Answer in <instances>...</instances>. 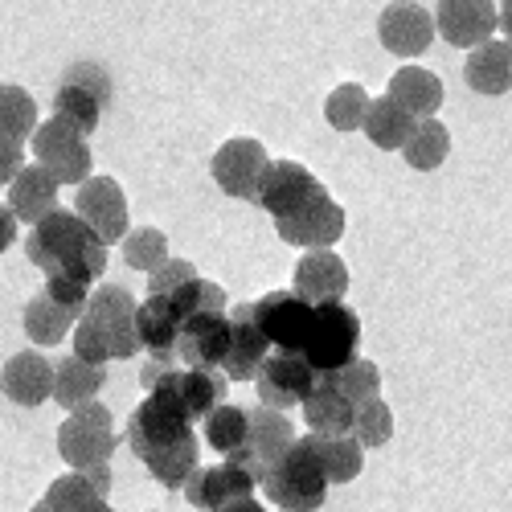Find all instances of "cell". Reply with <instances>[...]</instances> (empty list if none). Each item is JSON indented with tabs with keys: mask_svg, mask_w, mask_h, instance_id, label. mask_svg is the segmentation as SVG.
Listing matches in <instances>:
<instances>
[{
	"mask_svg": "<svg viewBox=\"0 0 512 512\" xmlns=\"http://www.w3.org/2000/svg\"><path fill=\"white\" fill-rule=\"evenodd\" d=\"M127 447H132L144 459L148 472L173 492H181L185 480L197 472L201 443L193 435V422L185 418L173 386H168V377L156 390H148V398L136 406L132 418H127Z\"/></svg>",
	"mask_w": 512,
	"mask_h": 512,
	"instance_id": "obj_1",
	"label": "cell"
},
{
	"mask_svg": "<svg viewBox=\"0 0 512 512\" xmlns=\"http://www.w3.org/2000/svg\"><path fill=\"white\" fill-rule=\"evenodd\" d=\"M25 254L29 263L50 275L74 279V283H95L107 271V246L99 242V234L70 209H54L46 213L25 238Z\"/></svg>",
	"mask_w": 512,
	"mask_h": 512,
	"instance_id": "obj_2",
	"label": "cell"
},
{
	"mask_svg": "<svg viewBox=\"0 0 512 512\" xmlns=\"http://www.w3.org/2000/svg\"><path fill=\"white\" fill-rule=\"evenodd\" d=\"M140 340H136V300L132 291L119 283H103L87 295V308L74 320V357L87 365H107L136 357Z\"/></svg>",
	"mask_w": 512,
	"mask_h": 512,
	"instance_id": "obj_3",
	"label": "cell"
},
{
	"mask_svg": "<svg viewBox=\"0 0 512 512\" xmlns=\"http://www.w3.org/2000/svg\"><path fill=\"white\" fill-rule=\"evenodd\" d=\"M263 492L275 508L283 512H316L324 508V496H328V476L320 459L312 455L308 439H295L267 472H263Z\"/></svg>",
	"mask_w": 512,
	"mask_h": 512,
	"instance_id": "obj_4",
	"label": "cell"
},
{
	"mask_svg": "<svg viewBox=\"0 0 512 512\" xmlns=\"http://www.w3.org/2000/svg\"><path fill=\"white\" fill-rule=\"evenodd\" d=\"M361 349V320L349 304H316L312 308V328L304 340V361L308 369L320 373H336L345 369L349 361H357Z\"/></svg>",
	"mask_w": 512,
	"mask_h": 512,
	"instance_id": "obj_5",
	"label": "cell"
},
{
	"mask_svg": "<svg viewBox=\"0 0 512 512\" xmlns=\"http://www.w3.org/2000/svg\"><path fill=\"white\" fill-rule=\"evenodd\" d=\"M115 443H119L115 422H111V410L103 402H82L58 426V451L74 472H87V467L107 463L115 455Z\"/></svg>",
	"mask_w": 512,
	"mask_h": 512,
	"instance_id": "obj_6",
	"label": "cell"
},
{
	"mask_svg": "<svg viewBox=\"0 0 512 512\" xmlns=\"http://www.w3.org/2000/svg\"><path fill=\"white\" fill-rule=\"evenodd\" d=\"M33 156L58 185H82L91 177V144L62 119H46L33 127Z\"/></svg>",
	"mask_w": 512,
	"mask_h": 512,
	"instance_id": "obj_7",
	"label": "cell"
},
{
	"mask_svg": "<svg viewBox=\"0 0 512 512\" xmlns=\"http://www.w3.org/2000/svg\"><path fill=\"white\" fill-rule=\"evenodd\" d=\"M275 234H279L287 246L328 250L332 242H340V234H345V209H340V205L332 201V193L320 185L300 209L275 222Z\"/></svg>",
	"mask_w": 512,
	"mask_h": 512,
	"instance_id": "obj_8",
	"label": "cell"
},
{
	"mask_svg": "<svg viewBox=\"0 0 512 512\" xmlns=\"http://www.w3.org/2000/svg\"><path fill=\"white\" fill-rule=\"evenodd\" d=\"M291 443H295L291 418L279 414V410L259 406V410H246V443H242V451H234L226 463L242 467V472H250L254 480H263V472H267V467H271Z\"/></svg>",
	"mask_w": 512,
	"mask_h": 512,
	"instance_id": "obj_9",
	"label": "cell"
},
{
	"mask_svg": "<svg viewBox=\"0 0 512 512\" xmlns=\"http://www.w3.org/2000/svg\"><path fill=\"white\" fill-rule=\"evenodd\" d=\"M254 320H259V332L267 336V345L275 353H304V340L312 328V304H304L300 295L291 291H271L263 300H254Z\"/></svg>",
	"mask_w": 512,
	"mask_h": 512,
	"instance_id": "obj_10",
	"label": "cell"
},
{
	"mask_svg": "<svg viewBox=\"0 0 512 512\" xmlns=\"http://www.w3.org/2000/svg\"><path fill=\"white\" fill-rule=\"evenodd\" d=\"M267 164H271V156H267V148L259 140L238 136V140H226L218 152H213L209 173H213V181L222 185V193H230L238 201H254Z\"/></svg>",
	"mask_w": 512,
	"mask_h": 512,
	"instance_id": "obj_11",
	"label": "cell"
},
{
	"mask_svg": "<svg viewBox=\"0 0 512 512\" xmlns=\"http://www.w3.org/2000/svg\"><path fill=\"white\" fill-rule=\"evenodd\" d=\"M254 386H259V402L267 410L287 414L291 406H300L312 394L316 373L295 353H267V361L259 365V373H254Z\"/></svg>",
	"mask_w": 512,
	"mask_h": 512,
	"instance_id": "obj_12",
	"label": "cell"
},
{
	"mask_svg": "<svg viewBox=\"0 0 512 512\" xmlns=\"http://www.w3.org/2000/svg\"><path fill=\"white\" fill-rule=\"evenodd\" d=\"M74 213L99 234L103 246L123 242V234H127V197L111 177H87L82 181L78 197H74Z\"/></svg>",
	"mask_w": 512,
	"mask_h": 512,
	"instance_id": "obj_13",
	"label": "cell"
},
{
	"mask_svg": "<svg viewBox=\"0 0 512 512\" xmlns=\"http://www.w3.org/2000/svg\"><path fill=\"white\" fill-rule=\"evenodd\" d=\"M377 37H381V46H386L390 54L418 58V54L431 50L435 21L418 5V0H390V5L381 9V17H377Z\"/></svg>",
	"mask_w": 512,
	"mask_h": 512,
	"instance_id": "obj_14",
	"label": "cell"
},
{
	"mask_svg": "<svg viewBox=\"0 0 512 512\" xmlns=\"http://www.w3.org/2000/svg\"><path fill=\"white\" fill-rule=\"evenodd\" d=\"M226 353H230V320H226V312L193 316V320L181 324V332H177V365L222 373Z\"/></svg>",
	"mask_w": 512,
	"mask_h": 512,
	"instance_id": "obj_15",
	"label": "cell"
},
{
	"mask_svg": "<svg viewBox=\"0 0 512 512\" xmlns=\"http://www.w3.org/2000/svg\"><path fill=\"white\" fill-rule=\"evenodd\" d=\"M320 189V181L308 173V164L300 160H271L263 168V181H259V193H254V205H263L271 218H287V213L300 209L312 193Z\"/></svg>",
	"mask_w": 512,
	"mask_h": 512,
	"instance_id": "obj_16",
	"label": "cell"
},
{
	"mask_svg": "<svg viewBox=\"0 0 512 512\" xmlns=\"http://www.w3.org/2000/svg\"><path fill=\"white\" fill-rule=\"evenodd\" d=\"M431 21L435 33L451 41L455 50H476L496 29V5L492 0H439Z\"/></svg>",
	"mask_w": 512,
	"mask_h": 512,
	"instance_id": "obj_17",
	"label": "cell"
},
{
	"mask_svg": "<svg viewBox=\"0 0 512 512\" xmlns=\"http://www.w3.org/2000/svg\"><path fill=\"white\" fill-rule=\"evenodd\" d=\"M349 291V267L340 254L332 250H308L300 263H295V283L291 295H300L304 304H340Z\"/></svg>",
	"mask_w": 512,
	"mask_h": 512,
	"instance_id": "obj_18",
	"label": "cell"
},
{
	"mask_svg": "<svg viewBox=\"0 0 512 512\" xmlns=\"http://www.w3.org/2000/svg\"><path fill=\"white\" fill-rule=\"evenodd\" d=\"M230 353L222 361V377L226 381H254L259 365L267 361L271 345L259 332V320H254V304H238L230 308Z\"/></svg>",
	"mask_w": 512,
	"mask_h": 512,
	"instance_id": "obj_19",
	"label": "cell"
},
{
	"mask_svg": "<svg viewBox=\"0 0 512 512\" xmlns=\"http://www.w3.org/2000/svg\"><path fill=\"white\" fill-rule=\"evenodd\" d=\"M254 480L250 472H242V467H234V463H218V467H197V472L185 480V496H189V504L193 508H201V512H218L222 504H234V500H242V496H254Z\"/></svg>",
	"mask_w": 512,
	"mask_h": 512,
	"instance_id": "obj_20",
	"label": "cell"
},
{
	"mask_svg": "<svg viewBox=\"0 0 512 512\" xmlns=\"http://www.w3.org/2000/svg\"><path fill=\"white\" fill-rule=\"evenodd\" d=\"M177 332H181V320L173 304H168V295H148L144 304H136V340L140 349H148L152 361L177 365Z\"/></svg>",
	"mask_w": 512,
	"mask_h": 512,
	"instance_id": "obj_21",
	"label": "cell"
},
{
	"mask_svg": "<svg viewBox=\"0 0 512 512\" xmlns=\"http://www.w3.org/2000/svg\"><path fill=\"white\" fill-rule=\"evenodd\" d=\"M0 390L17 406H41L54 394V365L41 353H17L0 369Z\"/></svg>",
	"mask_w": 512,
	"mask_h": 512,
	"instance_id": "obj_22",
	"label": "cell"
},
{
	"mask_svg": "<svg viewBox=\"0 0 512 512\" xmlns=\"http://www.w3.org/2000/svg\"><path fill=\"white\" fill-rule=\"evenodd\" d=\"M54 209H58V181L41 164H21V173L9 181V213L17 222L37 226Z\"/></svg>",
	"mask_w": 512,
	"mask_h": 512,
	"instance_id": "obj_23",
	"label": "cell"
},
{
	"mask_svg": "<svg viewBox=\"0 0 512 512\" xmlns=\"http://www.w3.org/2000/svg\"><path fill=\"white\" fill-rule=\"evenodd\" d=\"M168 386H173L181 410L189 422L205 418L209 410H218L230 394V381L222 373H205V369H173L168 373Z\"/></svg>",
	"mask_w": 512,
	"mask_h": 512,
	"instance_id": "obj_24",
	"label": "cell"
},
{
	"mask_svg": "<svg viewBox=\"0 0 512 512\" xmlns=\"http://www.w3.org/2000/svg\"><path fill=\"white\" fill-rule=\"evenodd\" d=\"M406 115L414 119H435V111L443 107V82L435 70H422V66H402L390 78V91H386Z\"/></svg>",
	"mask_w": 512,
	"mask_h": 512,
	"instance_id": "obj_25",
	"label": "cell"
},
{
	"mask_svg": "<svg viewBox=\"0 0 512 512\" xmlns=\"http://www.w3.org/2000/svg\"><path fill=\"white\" fill-rule=\"evenodd\" d=\"M467 74V87L476 95H504L512 87V50L508 41H484V46L472 50L463 66Z\"/></svg>",
	"mask_w": 512,
	"mask_h": 512,
	"instance_id": "obj_26",
	"label": "cell"
},
{
	"mask_svg": "<svg viewBox=\"0 0 512 512\" xmlns=\"http://www.w3.org/2000/svg\"><path fill=\"white\" fill-rule=\"evenodd\" d=\"M107 386V369H99V365H87V361H78L74 353L70 357H62L58 365H54V402L62 406V410H78L82 402H95V394Z\"/></svg>",
	"mask_w": 512,
	"mask_h": 512,
	"instance_id": "obj_27",
	"label": "cell"
},
{
	"mask_svg": "<svg viewBox=\"0 0 512 512\" xmlns=\"http://www.w3.org/2000/svg\"><path fill=\"white\" fill-rule=\"evenodd\" d=\"M312 455L320 459L328 484H353L365 467V447L353 435H304Z\"/></svg>",
	"mask_w": 512,
	"mask_h": 512,
	"instance_id": "obj_28",
	"label": "cell"
},
{
	"mask_svg": "<svg viewBox=\"0 0 512 512\" xmlns=\"http://www.w3.org/2000/svg\"><path fill=\"white\" fill-rule=\"evenodd\" d=\"M414 115H406L390 95H381V99H369L365 107V119H361V132L369 136L373 148L381 152H398L406 144V136L414 132Z\"/></svg>",
	"mask_w": 512,
	"mask_h": 512,
	"instance_id": "obj_29",
	"label": "cell"
},
{
	"mask_svg": "<svg viewBox=\"0 0 512 512\" xmlns=\"http://www.w3.org/2000/svg\"><path fill=\"white\" fill-rule=\"evenodd\" d=\"M304 406V422L312 426V435H349L353 431V406L332 390L328 377H316L312 394L300 402Z\"/></svg>",
	"mask_w": 512,
	"mask_h": 512,
	"instance_id": "obj_30",
	"label": "cell"
},
{
	"mask_svg": "<svg viewBox=\"0 0 512 512\" xmlns=\"http://www.w3.org/2000/svg\"><path fill=\"white\" fill-rule=\"evenodd\" d=\"M406 156L410 168H418V173H431V168H439L451 152V136H447V127L439 119H418L414 123V132L406 136V144L398 148Z\"/></svg>",
	"mask_w": 512,
	"mask_h": 512,
	"instance_id": "obj_31",
	"label": "cell"
},
{
	"mask_svg": "<svg viewBox=\"0 0 512 512\" xmlns=\"http://www.w3.org/2000/svg\"><path fill=\"white\" fill-rule=\"evenodd\" d=\"M74 312L58 308L46 291H37L33 300L25 304V336L33 340V345H58V340L74 328Z\"/></svg>",
	"mask_w": 512,
	"mask_h": 512,
	"instance_id": "obj_32",
	"label": "cell"
},
{
	"mask_svg": "<svg viewBox=\"0 0 512 512\" xmlns=\"http://www.w3.org/2000/svg\"><path fill=\"white\" fill-rule=\"evenodd\" d=\"M320 377H328L332 390L345 398L353 410L365 406V402H373V398H381V369L373 361H365V357L349 361L345 369H336V373H320Z\"/></svg>",
	"mask_w": 512,
	"mask_h": 512,
	"instance_id": "obj_33",
	"label": "cell"
},
{
	"mask_svg": "<svg viewBox=\"0 0 512 512\" xmlns=\"http://www.w3.org/2000/svg\"><path fill=\"white\" fill-rule=\"evenodd\" d=\"M201 422H205V443L218 451L222 459H230L234 451H242V443H246V410L242 406L222 402L218 410H209Z\"/></svg>",
	"mask_w": 512,
	"mask_h": 512,
	"instance_id": "obj_34",
	"label": "cell"
},
{
	"mask_svg": "<svg viewBox=\"0 0 512 512\" xmlns=\"http://www.w3.org/2000/svg\"><path fill=\"white\" fill-rule=\"evenodd\" d=\"M168 304H173L177 320H193V316H213V312H226V291L218 283H209V279H189L185 287L177 291H168Z\"/></svg>",
	"mask_w": 512,
	"mask_h": 512,
	"instance_id": "obj_35",
	"label": "cell"
},
{
	"mask_svg": "<svg viewBox=\"0 0 512 512\" xmlns=\"http://www.w3.org/2000/svg\"><path fill=\"white\" fill-rule=\"evenodd\" d=\"M54 119L70 123L78 136H91L99 127V119H103V107L87 91H78V87H70V82H62V87L54 91Z\"/></svg>",
	"mask_w": 512,
	"mask_h": 512,
	"instance_id": "obj_36",
	"label": "cell"
},
{
	"mask_svg": "<svg viewBox=\"0 0 512 512\" xmlns=\"http://www.w3.org/2000/svg\"><path fill=\"white\" fill-rule=\"evenodd\" d=\"M33 127H37V103L25 87H0V136H9V140H25L33 136Z\"/></svg>",
	"mask_w": 512,
	"mask_h": 512,
	"instance_id": "obj_37",
	"label": "cell"
},
{
	"mask_svg": "<svg viewBox=\"0 0 512 512\" xmlns=\"http://www.w3.org/2000/svg\"><path fill=\"white\" fill-rule=\"evenodd\" d=\"M123 263L132 267V271L152 275L160 263H168V238H164L160 230H152V226L127 230V234H123Z\"/></svg>",
	"mask_w": 512,
	"mask_h": 512,
	"instance_id": "obj_38",
	"label": "cell"
},
{
	"mask_svg": "<svg viewBox=\"0 0 512 512\" xmlns=\"http://www.w3.org/2000/svg\"><path fill=\"white\" fill-rule=\"evenodd\" d=\"M365 107H369V95L361 82H345V87H336L324 103V119L336 127V132H357L361 119H365Z\"/></svg>",
	"mask_w": 512,
	"mask_h": 512,
	"instance_id": "obj_39",
	"label": "cell"
},
{
	"mask_svg": "<svg viewBox=\"0 0 512 512\" xmlns=\"http://www.w3.org/2000/svg\"><path fill=\"white\" fill-rule=\"evenodd\" d=\"M349 435H353L361 447H386V443L394 439V414H390V406L381 402V398L357 406L353 431H349Z\"/></svg>",
	"mask_w": 512,
	"mask_h": 512,
	"instance_id": "obj_40",
	"label": "cell"
},
{
	"mask_svg": "<svg viewBox=\"0 0 512 512\" xmlns=\"http://www.w3.org/2000/svg\"><path fill=\"white\" fill-rule=\"evenodd\" d=\"M41 500H46V508H50V512H91V508L107 504V500H99V496L91 492V484L82 480L78 472L58 476V480L50 484V492L41 496Z\"/></svg>",
	"mask_w": 512,
	"mask_h": 512,
	"instance_id": "obj_41",
	"label": "cell"
},
{
	"mask_svg": "<svg viewBox=\"0 0 512 512\" xmlns=\"http://www.w3.org/2000/svg\"><path fill=\"white\" fill-rule=\"evenodd\" d=\"M62 82H70V87H78V91H87L99 107L111 103V74H107L99 62H74V66L62 74Z\"/></svg>",
	"mask_w": 512,
	"mask_h": 512,
	"instance_id": "obj_42",
	"label": "cell"
},
{
	"mask_svg": "<svg viewBox=\"0 0 512 512\" xmlns=\"http://www.w3.org/2000/svg\"><path fill=\"white\" fill-rule=\"evenodd\" d=\"M189 279H197V267H193L189 259H168V263H160V267L148 275V295H168V291L185 287Z\"/></svg>",
	"mask_w": 512,
	"mask_h": 512,
	"instance_id": "obj_43",
	"label": "cell"
},
{
	"mask_svg": "<svg viewBox=\"0 0 512 512\" xmlns=\"http://www.w3.org/2000/svg\"><path fill=\"white\" fill-rule=\"evenodd\" d=\"M41 291H46L58 308H66V312H74V316H82V308H87V295H91L87 283H74V279H62V275H50Z\"/></svg>",
	"mask_w": 512,
	"mask_h": 512,
	"instance_id": "obj_44",
	"label": "cell"
},
{
	"mask_svg": "<svg viewBox=\"0 0 512 512\" xmlns=\"http://www.w3.org/2000/svg\"><path fill=\"white\" fill-rule=\"evenodd\" d=\"M21 164H25L21 144L9 140V136H0V185H9V181L21 173Z\"/></svg>",
	"mask_w": 512,
	"mask_h": 512,
	"instance_id": "obj_45",
	"label": "cell"
},
{
	"mask_svg": "<svg viewBox=\"0 0 512 512\" xmlns=\"http://www.w3.org/2000/svg\"><path fill=\"white\" fill-rule=\"evenodd\" d=\"M78 476L91 484V492H95L99 500H107V492H111V467H107V463H99V467H87V472H78Z\"/></svg>",
	"mask_w": 512,
	"mask_h": 512,
	"instance_id": "obj_46",
	"label": "cell"
},
{
	"mask_svg": "<svg viewBox=\"0 0 512 512\" xmlns=\"http://www.w3.org/2000/svg\"><path fill=\"white\" fill-rule=\"evenodd\" d=\"M173 369H177V365H160V361H152V357H148V361H144V369H140V381H144V390H156L160 381H164L168 373H173Z\"/></svg>",
	"mask_w": 512,
	"mask_h": 512,
	"instance_id": "obj_47",
	"label": "cell"
},
{
	"mask_svg": "<svg viewBox=\"0 0 512 512\" xmlns=\"http://www.w3.org/2000/svg\"><path fill=\"white\" fill-rule=\"evenodd\" d=\"M17 242V218L9 213V205H0V254Z\"/></svg>",
	"mask_w": 512,
	"mask_h": 512,
	"instance_id": "obj_48",
	"label": "cell"
},
{
	"mask_svg": "<svg viewBox=\"0 0 512 512\" xmlns=\"http://www.w3.org/2000/svg\"><path fill=\"white\" fill-rule=\"evenodd\" d=\"M218 512H267V508L254 500V496H242V500H234V504H222Z\"/></svg>",
	"mask_w": 512,
	"mask_h": 512,
	"instance_id": "obj_49",
	"label": "cell"
},
{
	"mask_svg": "<svg viewBox=\"0 0 512 512\" xmlns=\"http://www.w3.org/2000/svg\"><path fill=\"white\" fill-rule=\"evenodd\" d=\"M33 512H50V508H46V500H37V504H33Z\"/></svg>",
	"mask_w": 512,
	"mask_h": 512,
	"instance_id": "obj_50",
	"label": "cell"
},
{
	"mask_svg": "<svg viewBox=\"0 0 512 512\" xmlns=\"http://www.w3.org/2000/svg\"><path fill=\"white\" fill-rule=\"evenodd\" d=\"M91 512H115V508H107V504H99V508H91Z\"/></svg>",
	"mask_w": 512,
	"mask_h": 512,
	"instance_id": "obj_51",
	"label": "cell"
},
{
	"mask_svg": "<svg viewBox=\"0 0 512 512\" xmlns=\"http://www.w3.org/2000/svg\"><path fill=\"white\" fill-rule=\"evenodd\" d=\"M279 512H283V508H279Z\"/></svg>",
	"mask_w": 512,
	"mask_h": 512,
	"instance_id": "obj_52",
	"label": "cell"
}]
</instances>
